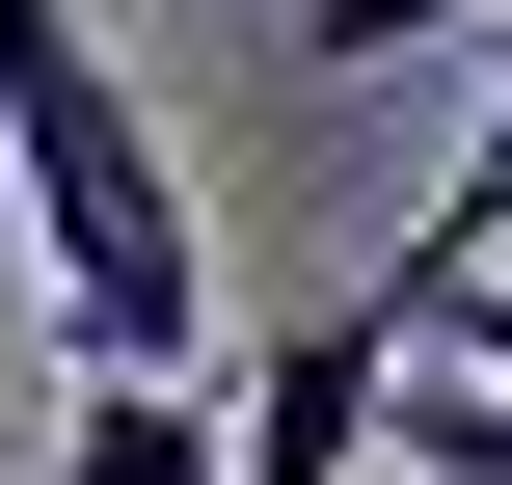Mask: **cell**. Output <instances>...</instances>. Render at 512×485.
I'll use <instances>...</instances> for the list:
<instances>
[{"label": "cell", "instance_id": "obj_1", "mask_svg": "<svg viewBox=\"0 0 512 485\" xmlns=\"http://www.w3.org/2000/svg\"><path fill=\"white\" fill-rule=\"evenodd\" d=\"M0 189H27V297L81 378H216V216L189 135L135 108V54L81 0H0Z\"/></svg>", "mask_w": 512, "mask_h": 485}, {"label": "cell", "instance_id": "obj_2", "mask_svg": "<svg viewBox=\"0 0 512 485\" xmlns=\"http://www.w3.org/2000/svg\"><path fill=\"white\" fill-rule=\"evenodd\" d=\"M54 485H216V378H81Z\"/></svg>", "mask_w": 512, "mask_h": 485}, {"label": "cell", "instance_id": "obj_3", "mask_svg": "<svg viewBox=\"0 0 512 485\" xmlns=\"http://www.w3.org/2000/svg\"><path fill=\"white\" fill-rule=\"evenodd\" d=\"M405 378H432V351H405ZM378 459H405V485H512V405L432 378V405H378Z\"/></svg>", "mask_w": 512, "mask_h": 485}, {"label": "cell", "instance_id": "obj_4", "mask_svg": "<svg viewBox=\"0 0 512 485\" xmlns=\"http://www.w3.org/2000/svg\"><path fill=\"white\" fill-rule=\"evenodd\" d=\"M405 270H432V297L512 270V81H486V135H459V189H432V243H405Z\"/></svg>", "mask_w": 512, "mask_h": 485}, {"label": "cell", "instance_id": "obj_5", "mask_svg": "<svg viewBox=\"0 0 512 485\" xmlns=\"http://www.w3.org/2000/svg\"><path fill=\"white\" fill-rule=\"evenodd\" d=\"M405 27H512V0H297V54H405Z\"/></svg>", "mask_w": 512, "mask_h": 485}, {"label": "cell", "instance_id": "obj_6", "mask_svg": "<svg viewBox=\"0 0 512 485\" xmlns=\"http://www.w3.org/2000/svg\"><path fill=\"white\" fill-rule=\"evenodd\" d=\"M432 378H486V405H512V270H459V297H432Z\"/></svg>", "mask_w": 512, "mask_h": 485}]
</instances>
